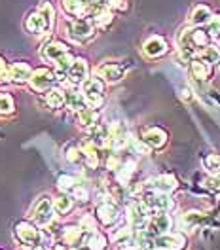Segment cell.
Listing matches in <instances>:
<instances>
[{"instance_id": "cell-20", "label": "cell", "mask_w": 220, "mask_h": 250, "mask_svg": "<svg viewBox=\"0 0 220 250\" xmlns=\"http://www.w3.org/2000/svg\"><path fill=\"white\" fill-rule=\"evenodd\" d=\"M152 189H156V191H163V193H173L175 189L178 188V180H176V176L171 174V172H163V174H159L156 176L154 180H152Z\"/></svg>"}, {"instance_id": "cell-24", "label": "cell", "mask_w": 220, "mask_h": 250, "mask_svg": "<svg viewBox=\"0 0 220 250\" xmlns=\"http://www.w3.org/2000/svg\"><path fill=\"white\" fill-rule=\"evenodd\" d=\"M66 14L74 17H88L91 0H61Z\"/></svg>"}, {"instance_id": "cell-9", "label": "cell", "mask_w": 220, "mask_h": 250, "mask_svg": "<svg viewBox=\"0 0 220 250\" xmlns=\"http://www.w3.org/2000/svg\"><path fill=\"white\" fill-rule=\"evenodd\" d=\"M141 201L152 212L154 210H165L169 212L175 207V201L171 199V193H163V191H156V189H150V191H144L141 195Z\"/></svg>"}, {"instance_id": "cell-12", "label": "cell", "mask_w": 220, "mask_h": 250, "mask_svg": "<svg viewBox=\"0 0 220 250\" xmlns=\"http://www.w3.org/2000/svg\"><path fill=\"white\" fill-rule=\"evenodd\" d=\"M66 78L72 85H82L86 80L89 78V64L84 57H76L70 68L66 70Z\"/></svg>"}, {"instance_id": "cell-2", "label": "cell", "mask_w": 220, "mask_h": 250, "mask_svg": "<svg viewBox=\"0 0 220 250\" xmlns=\"http://www.w3.org/2000/svg\"><path fill=\"white\" fill-rule=\"evenodd\" d=\"M105 85H107V82L101 78V76H91V78H88L84 83H82V93L86 97V103H88V106L89 108H95L99 110L103 106V103H105Z\"/></svg>"}, {"instance_id": "cell-26", "label": "cell", "mask_w": 220, "mask_h": 250, "mask_svg": "<svg viewBox=\"0 0 220 250\" xmlns=\"http://www.w3.org/2000/svg\"><path fill=\"white\" fill-rule=\"evenodd\" d=\"M211 17H213L211 8H209V6H205V4H199V6H196V8H194L190 21H192V25H194V27H201V25H207V23L211 21Z\"/></svg>"}, {"instance_id": "cell-21", "label": "cell", "mask_w": 220, "mask_h": 250, "mask_svg": "<svg viewBox=\"0 0 220 250\" xmlns=\"http://www.w3.org/2000/svg\"><path fill=\"white\" fill-rule=\"evenodd\" d=\"M190 72H192V78L198 80V82H207L213 74V66L209 62H205L203 59L196 57L190 61Z\"/></svg>"}, {"instance_id": "cell-44", "label": "cell", "mask_w": 220, "mask_h": 250, "mask_svg": "<svg viewBox=\"0 0 220 250\" xmlns=\"http://www.w3.org/2000/svg\"><path fill=\"white\" fill-rule=\"evenodd\" d=\"M137 250H156L154 247H139Z\"/></svg>"}, {"instance_id": "cell-27", "label": "cell", "mask_w": 220, "mask_h": 250, "mask_svg": "<svg viewBox=\"0 0 220 250\" xmlns=\"http://www.w3.org/2000/svg\"><path fill=\"white\" fill-rule=\"evenodd\" d=\"M53 207H55V214H59V216H66L70 210H72V207H74V197H70L68 193H61V195H57L55 199H53Z\"/></svg>"}, {"instance_id": "cell-1", "label": "cell", "mask_w": 220, "mask_h": 250, "mask_svg": "<svg viewBox=\"0 0 220 250\" xmlns=\"http://www.w3.org/2000/svg\"><path fill=\"white\" fill-rule=\"evenodd\" d=\"M207 46H209V34L199 27L184 29L178 34V55L184 62L196 59L199 51Z\"/></svg>"}, {"instance_id": "cell-37", "label": "cell", "mask_w": 220, "mask_h": 250, "mask_svg": "<svg viewBox=\"0 0 220 250\" xmlns=\"http://www.w3.org/2000/svg\"><path fill=\"white\" fill-rule=\"evenodd\" d=\"M78 186V182H76V178L72 176V174H61L59 178H57V188L61 189V191H72L74 188Z\"/></svg>"}, {"instance_id": "cell-41", "label": "cell", "mask_w": 220, "mask_h": 250, "mask_svg": "<svg viewBox=\"0 0 220 250\" xmlns=\"http://www.w3.org/2000/svg\"><path fill=\"white\" fill-rule=\"evenodd\" d=\"M207 25H209V32H211L213 36H220V16L211 17V21H209Z\"/></svg>"}, {"instance_id": "cell-14", "label": "cell", "mask_w": 220, "mask_h": 250, "mask_svg": "<svg viewBox=\"0 0 220 250\" xmlns=\"http://www.w3.org/2000/svg\"><path fill=\"white\" fill-rule=\"evenodd\" d=\"M141 139L146 142V146H148L150 150H161V148L167 144L169 135H167V131H163L161 127H148V129L142 131Z\"/></svg>"}, {"instance_id": "cell-39", "label": "cell", "mask_w": 220, "mask_h": 250, "mask_svg": "<svg viewBox=\"0 0 220 250\" xmlns=\"http://www.w3.org/2000/svg\"><path fill=\"white\" fill-rule=\"evenodd\" d=\"M74 59H76V57L68 51V53H65L61 59H57V61H55V68H59V70H65V72H66V70L70 68V64L74 62Z\"/></svg>"}, {"instance_id": "cell-13", "label": "cell", "mask_w": 220, "mask_h": 250, "mask_svg": "<svg viewBox=\"0 0 220 250\" xmlns=\"http://www.w3.org/2000/svg\"><path fill=\"white\" fill-rule=\"evenodd\" d=\"M70 49L68 46L61 42V40H49L46 42L44 46L40 47V57H42V61L46 62H55L57 59H61L65 53H68Z\"/></svg>"}, {"instance_id": "cell-16", "label": "cell", "mask_w": 220, "mask_h": 250, "mask_svg": "<svg viewBox=\"0 0 220 250\" xmlns=\"http://www.w3.org/2000/svg\"><path fill=\"white\" fill-rule=\"evenodd\" d=\"M61 237H63L65 245H68L72 249H78L82 245H86V241H88V233L80 226H66L61 231Z\"/></svg>"}, {"instance_id": "cell-18", "label": "cell", "mask_w": 220, "mask_h": 250, "mask_svg": "<svg viewBox=\"0 0 220 250\" xmlns=\"http://www.w3.org/2000/svg\"><path fill=\"white\" fill-rule=\"evenodd\" d=\"M142 51H144L146 57L157 59V57H161V55L167 53V42H165L161 36H152V38H148V40L144 42Z\"/></svg>"}, {"instance_id": "cell-17", "label": "cell", "mask_w": 220, "mask_h": 250, "mask_svg": "<svg viewBox=\"0 0 220 250\" xmlns=\"http://www.w3.org/2000/svg\"><path fill=\"white\" fill-rule=\"evenodd\" d=\"M65 101H66V108L76 112V114H78L80 110L88 108L86 97L82 93V89H78L76 85H70L68 89H65Z\"/></svg>"}, {"instance_id": "cell-31", "label": "cell", "mask_w": 220, "mask_h": 250, "mask_svg": "<svg viewBox=\"0 0 220 250\" xmlns=\"http://www.w3.org/2000/svg\"><path fill=\"white\" fill-rule=\"evenodd\" d=\"M91 19H93L95 27H99V29H107L109 25H112V21H114V14H112L110 8H101Z\"/></svg>"}, {"instance_id": "cell-3", "label": "cell", "mask_w": 220, "mask_h": 250, "mask_svg": "<svg viewBox=\"0 0 220 250\" xmlns=\"http://www.w3.org/2000/svg\"><path fill=\"white\" fill-rule=\"evenodd\" d=\"M66 32H68V38L72 42H76V44H88L95 36L93 19H88V17L70 19L68 25H66Z\"/></svg>"}, {"instance_id": "cell-36", "label": "cell", "mask_w": 220, "mask_h": 250, "mask_svg": "<svg viewBox=\"0 0 220 250\" xmlns=\"http://www.w3.org/2000/svg\"><path fill=\"white\" fill-rule=\"evenodd\" d=\"M97 222H99V220H97V216H93V214H84V216L80 218L78 226L88 235H91L97 231Z\"/></svg>"}, {"instance_id": "cell-42", "label": "cell", "mask_w": 220, "mask_h": 250, "mask_svg": "<svg viewBox=\"0 0 220 250\" xmlns=\"http://www.w3.org/2000/svg\"><path fill=\"white\" fill-rule=\"evenodd\" d=\"M51 250H68V247H65V245H55Z\"/></svg>"}, {"instance_id": "cell-28", "label": "cell", "mask_w": 220, "mask_h": 250, "mask_svg": "<svg viewBox=\"0 0 220 250\" xmlns=\"http://www.w3.org/2000/svg\"><path fill=\"white\" fill-rule=\"evenodd\" d=\"M46 104L51 110H59V108H63V106H66V101H65V91L57 89V87L49 89V91L46 93Z\"/></svg>"}, {"instance_id": "cell-33", "label": "cell", "mask_w": 220, "mask_h": 250, "mask_svg": "<svg viewBox=\"0 0 220 250\" xmlns=\"http://www.w3.org/2000/svg\"><path fill=\"white\" fill-rule=\"evenodd\" d=\"M199 59H203L205 62H209L211 66H215V64H220V49L217 46H209L203 47L201 51H199V55H198Z\"/></svg>"}, {"instance_id": "cell-32", "label": "cell", "mask_w": 220, "mask_h": 250, "mask_svg": "<svg viewBox=\"0 0 220 250\" xmlns=\"http://www.w3.org/2000/svg\"><path fill=\"white\" fill-rule=\"evenodd\" d=\"M86 245H88L91 250H107V249H109V239H107V235H105V233L95 231V233L88 235Z\"/></svg>"}, {"instance_id": "cell-23", "label": "cell", "mask_w": 220, "mask_h": 250, "mask_svg": "<svg viewBox=\"0 0 220 250\" xmlns=\"http://www.w3.org/2000/svg\"><path fill=\"white\" fill-rule=\"evenodd\" d=\"M25 31L29 32V34H34V36L46 32L44 17H42V14H40L38 10H34V12H31L29 16L25 17Z\"/></svg>"}, {"instance_id": "cell-8", "label": "cell", "mask_w": 220, "mask_h": 250, "mask_svg": "<svg viewBox=\"0 0 220 250\" xmlns=\"http://www.w3.org/2000/svg\"><path fill=\"white\" fill-rule=\"evenodd\" d=\"M29 83H31V87L36 93H47L49 89L55 87L57 76H55V72H53L51 68L42 66V68L32 70V76H31V80H29Z\"/></svg>"}, {"instance_id": "cell-25", "label": "cell", "mask_w": 220, "mask_h": 250, "mask_svg": "<svg viewBox=\"0 0 220 250\" xmlns=\"http://www.w3.org/2000/svg\"><path fill=\"white\" fill-rule=\"evenodd\" d=\"M76 122H78L80 127H84V129H91L95 124H99V110L95 108H84L78 112V116H76Z\"/></svg>"}, {"instance_id": "cell-6", "label": "cell", "mask_w": 220, "mask_h": 250, "mask_svg": "<svg viewBox=\"0 0 220 250\" xmlns=\"http://www.w3.org/2000/svg\"><path fill=\"white\" fill-rule=\"evenodd\" d=\"M53 216H55L53 199L49 195H42L32 207V222L40 228H46L53 222Z\"/></svg>"}, {"instance_id": "cell-30", "label": "cell", "mask_w": 220, "mask_h": 250, "mask_svg": "<svg viewBox=\"0 0 220 250\" xmlns=\"http://www.w3.org/2000/svg\"><path fill=\"white\" fill-rule=\"evenodd\" d=\"M38 12L44 17V23H46V32H49L53 29V23H55V10L53 6L47 2V0H42L40 6H38Z\"/></svg>"}, {"instance_id": "cell-7", "label": "cell", "mask_w": 220, "mask_h": 250, "mask_svg": "<svg viewBox=\"0 0 220 250\" xmlns=\"http://www.w3.org/2000/svg\"><path fill=\"white\" fill-rule=\"evenodd\" d=\"M156 250H186L188 249V237L184 231H167L157 235L154 239Z\"/></svg>"}, {"instance_id": "cell-15", "label": "cell", "mask_w": 220, "mask_h": 250, "mask_svg": "<svg viewBox=\"0 0 220 250\" xmlns=\"http://www.w3.org/2000/svg\"><path fill=\"white\" fill-rule=\"evenodd\" d=\"M124 74H126L124 66L116 61L103 62V64L97 68V76H101L107 83H118L120 80L124 78Z\"/></svg>"}, {"instance_id": "cell-43", "label": "cell", "mask_w": 220, "mask_h": 250, "mask_svg": "<svg viewBox=\"0 0 220 250\" xmlns=\"http://www.w3.org/2000/svg\"><path fill=\"white\" fill-rule=\"evenodd\" d=\"M74 250H91L88 245H82V247H78V249H74Z\"/></svg>"}, {"instance_id": "cell-34", "label": "cell", "mask_w": 220, "mask_h": 250, "mask_svg": "<svg viewBox=\"0 0 220 250\" xmlns=\"http://www.w3.org/2000/svg\"><path fill=\"white\" fill-rule=\"evenodd\" d=\"M65 157H66L68 163L78 165V163H84V161H86V152H84V148H78V146H68V148L65 150Z\"/></svg>"}, {"instance_id": "cell-35", "label": "cell", "mask_w": 220, "mask_h": 250, "mask_svg": "<svg viewBox=\"0 0 220 250\" xmlns=\"http://www.w3.org/2000/svg\"><path fill=\"white\" fill-rule=\"evenodd\" d=\"M16 110V103L12 99V95L0 93V116H10Z\"/></svg>"}, {"instance_id": "cell-10", "label": "cell", "mask_w": 220, "mask_h": 250, "mask_svg": "<svg viewBox=\"0 0 220 250\" xmlns=\"http://www.w3.org/2000/svg\"><path fill=\"white\" fill-rule=\"evenodd\" d=\"M171 228H173V218L169 216V212H165V210H154L150 214V222H148V228L146 229L154 235V237H157V235L171 231Z\"/></svg>"}, {"instance_id": "cell-19", "label": "cell", "mask_w": 220, "mask_h": 250, "mask_svg": "<svg viewBox=\"0 0 220 250\" xmlns=\"http://www.w3.org/2000/svg\"><path fill=\"white\" fill-rule=\"evenodd\" d=\"M89 141L93 142L97 148H109L110 142V125L95 124L89 129Z\"/></svg>"}, {"instance_id": "cell-29", "label": "cell", "mask_w": 220, "mask_h": 250, "mask_svg": "<svg viewBox=\"0 0 220 250\" xmlns=\"http://www.w3.org/2000/svg\"><path fill=\"white\" fill-rule=\"evenodd\" d=\"M182 229H186V231H192V229H196V228H199L201 224H203V212H199V210H190L186 214H182Z\"/></svg>"}, {"instance_id": "cell-4", "label": "cell", "mask_w": 220, "mask_h": 250, "mask_svg": "<svg viewBox=\"0 0 220 250\" xmlns=\"http://www.w3.org/2000/svg\"><path fill=\"white\" fill-rule=\"evenodd\" d=\"M38 228H40V226H36L34 222H27V220L17 222L16 237L19 239V243H21L23 247H29V249H34V247L42 245L44 235H42V231H40Z\"/></svg>"}, {"instance_id": "cell-38", "label": "cell", "mask_w": 220, "mask_h": 250, "mask_svg": "<svg viewBox=\"0 0 220 250\" xmlns=\"http://www.w3.org/2000/svg\"><path fill=\"white\" fill-rule=\"evenodd\" d=\"M72 197L76 199V201H80V203H88L89 201V189L86 186H76L74 189H72Z\"/></svg>"}, {"instance_id": "cell-5", "label": "cell", "mask_w": 220, "mask_h": 250, "mask_svg": "<svg viewBox=\"0 0 220 250\" xmlns=\"http://www.w3.org/2000/svg\"><path fill=\"white\" fill-rule=\"evenodd\" d=\"M150 214H152V210L142 203L141 199L131 201L129 207H127V222L133 228V231L146 229L148 228V222H150Z\"/></svg>"}, {"instance_id": "cell-45", "label": "cell", "mask_w": 220, "mask_h": 250, "mask_svg": "<svg viewBox=\"0 0 220 250\" xmlns=\"http://www.w3.org/2000/svg\"><path fill=\"white\" fill-rule=\"evenodd\" d=\"M32 250H47V249L44 247V245H38V247H34Z\"/></svg>"}, {"instance_id": "cell-22", "label": "cell", "mask_w": 220, "mask_h": 250, "mask_svg": "<svg viewBox=\"0 0 220 250\" xmlns=\"http://www.w3.org/2000/svg\"><path fill=\"white\" fill-rule=\"evenodd\" d=\"M10 74H12V82L14 83H29L32 76V66L29 62H14L10 66Z\"/></svg>"}, {"instance_id": "cell-40", "label": "cell", "mask_w": 220, "mask_h": 250, "mask_svg": "<svg viewBox=\"0 0 220 250\" xmlns=\"http://www.w3.org/2000/svg\"><path fill=\"white\" fill-rule=\"evenodd\" d=\"M12 74H10V66L6 64V59L0 55V83H10Z\"/></svg>"}, {"instance_id": "cell-11", "label": "cell", "mask_w": 220, "mask_h": 250, "mask_svg": "<svg viewBox=\"0 0 220 250\" xmlns=\"http://www.w3.org/2000/svg\"><path fill=\"white\" fill-rule=\"evenodd\" d=\"M95 216L99 220V224L101 226H105V228H110V226H114L118 218H120V210H118V207L112 203V201H103V203L97 205V208H95Z\"/></svg>"}]
</instances>
